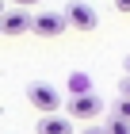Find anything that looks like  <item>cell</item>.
Segmentation results:
<instances>
[{
    "instance_id": "obj_2",
    "label": "cell",
    "mask_w": 130,
    "mask_h": 134,
    "mask_svg": "<svg viewBox=\"0 0 130 134\" xmlns=\"http://www.w3.org/2000/svg\"><path fill=\"white\" fill-rule=\"evenodd\" d=\"M65 19H69V27H77V31H96V23H100V15H96V8L92 4H84V0H73V4H65Z\"/></svg>"
},
{
    "instance_id": "obj_6",
    "label": "cell",
    "mask_w": 130,
    "mask_h": 134,
    "mask_svg": "<svg viewBox=\"0 0 130 134\" xmlns=\"http://www.w3.org/2000/svg\"><path fill=\"white\" fill-rule=\"evenodd\" d=\"M35 134H73V119H65V115H42L35 123Z\"/></svg>"
},
{
    "instance_id": "obj_12",
    "label": "cell",
    "mask_w": 130,
    "mask_h": 134,
    "mask_svg": "<svg viewBox=\"0 0 130 134\" xmlns=\"http://www.w3.org/2000/svg\"><path fill=\"white\" fill-rule=\"evenodd\" d=\"M115 8H119V12H130V0H115Z\"/></svg>"
},
{
    "instance_id": "obj_7",
    "label": "cell",
    "mask_w": 130,
    "mask_h": 134,
    "mask_svg": "<svg viewBox=\"0 0 130 134\" xmlns=\"http://www.w3.org/2000/svg\"><path fill=\"white\" fill-rule=\"evenodd\" d=\"M69 92H73V96H84V92H92L88 73H69Z\"/></svg>"
},
{
    "instance_id": "obj_13",
    "label": "cell",
    "mask_w": 130,
    "mask_h": 134,
    "mask_svg": "<svg viewBox=\"0 0 130 134\" xmlns=\"http://www.w3.org/2000/svg\"><path fill=\"white\" fill-rule=\"evenodd\" d=\"M122 96H130V77H122Z\"/></svg>"
},
{
    "instance_id": "obj_14",
    "label": "cell",
    "mask_w": 130,
    "mask_h": 134,
    "mask_svg": "<svg viewBox=\"0 0 130 134\" xmlns=\"http://www.w3.org/2000/svg\"><path fill=\"white\" fill-rule=\"evenodd\" d=\"M4 12H8V4H4V0H0V15H4Z\"/></svg>"
},
{
    "instance_id": "obj_5",
    "label": "cell",
    "mask_w": 130,
    "mask_h": 134,
    "mask_svg": "<svg viewBox=\"0 0 130 134\" xmlns=\"http://www.w3.org/2000/svg\"><path fill=\"white\" fill-rule=\"evenodd\" d=\"M65 27H69L65 12H35V35H42V38H58V35H65Z\"/></svg>"
},
{
    "instance_id": "obj_15",
    "label": "cell",
    "mask_w": 130,
    "mask_h": 134,
    "mask_svg": "<svg viewBox=\"0 0 130 134\" xmlns=\"http://www.w3.org/2000/svg\"><path fill=\"white\" fill-rule=\"evenodd\" d=\"M126 77H130V58H126Z\"/></svg>"
},
{
    "instance_id": "obj_11",
    "label": "cell",
    "mask_w": 130,
    "mask_h": 134,
    "mask_svg": "<svg viewBox=\"0 0 130 134\" xmlns=\"http://www.w3.org/2000/svg\"><path fill=\"white\" fill-rule=\"evenodd\" d=\"M80 134H107V126H84Z\"/></svg>"
},
{
    "instance_id": "obj_8",
    "label": "cell",
    "mask_w": 130,
    "mask_h": 134,
    "mask_svg": "<svg viewBox=\"0 0 130 134\" xmlns=\"http://www.w3.org/2000/svg\"><path fill=\"white\" fill-rule=\"evenodd\" d=\"M107 134H130V123H126V119H119V115H111V123H107Z\"/></svg>"
},
{
    "instance_id": "obj_9",
    "label": "cell",
    "mask_w": 130,
    "mask_h": 134,
    "mask_svg": "<svg viewBox=\"0 0 130 134\" xmlns=\"http://www.w3.org/2000/svg\"><path fill=\"white\" fill-rule=\"evenodd\" d=\"M115 115L130 123V96H119V103H115Z\"/></svg>"
},
{
    "instance_id": "obj_4",
    "label": "cell",
    "mask_w": 130,
    "mask_h": 134,
    "mask_svg": "<svg viewBox=\"0 0 130 134\" xmlns=\"http://www.w3.org/2000/svg\"><path fill=\"white\" fill-rule=\"evenodd\" d=\"M35 31V15L27 8H8L0 15V35H27Z\"/></svg>"
},
{
    "instance_id": "obj_10",
    "label": "cell",
    "mask_w": 130,
    "mask_h": 134,
    "mask_svg": "<svg viewBox=\"0 0 130 134\" xmlns=\"http://www.w3.org/2000/svg\"><path fill=\"white\" fill-rule=\"evenodd\" d=\"M31 4H42V0H12V8H31Z\"/></svg>"
},
{
    "instance_id": "obj_1",
    "label": "cell",
    "mask_w": 130,
    "mask_h": 134,
    "mask_svg": "<svg viewBox=\"0 0 130 134\" xmlns=\"http://www.w3.org/2000/svg\"><path fill=\"white\" fill-rule=\"evenodd\" d=\"M27 100H31V107H38L42 115H58V107H61V92L50 81H31L27 84Z\"/></svg>"
},
{
    "instance_id": "obj_3",
    "label": "cell",
    "mask_w": 130,
    "mask_h": 134,
    "mask_svg": "<svg viewBox=\"0 0 130 134\" xmlns=\"http://www.w3.org/2000/svg\"><path fill=\"white\" fill-rule=\"evenodd\" d=\"M100 111H103V100H100L96 92L69 96V119H77V123H88V119H96Z\"/></svg>"
}]
</instances>
